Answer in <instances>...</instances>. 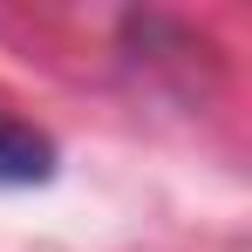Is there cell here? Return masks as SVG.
I'll return each instance as SVG.
<instances>
[{
	"mask_svg": "<svg viewBox=\"0 0 252 252\" xmlns=\"http://www.w3.org/2000/svg\"><path fill=\"white\" fill-rule=\"evenodd\" d=\"M48 177H55V143L34 123H21L14 109H0V191L48 184Z\"/></svg>",
	"mask_w": 252,
	"mask_h": 252,
	"instance_id": "obj_1",
	"label": "cell"
}]
</instances>
